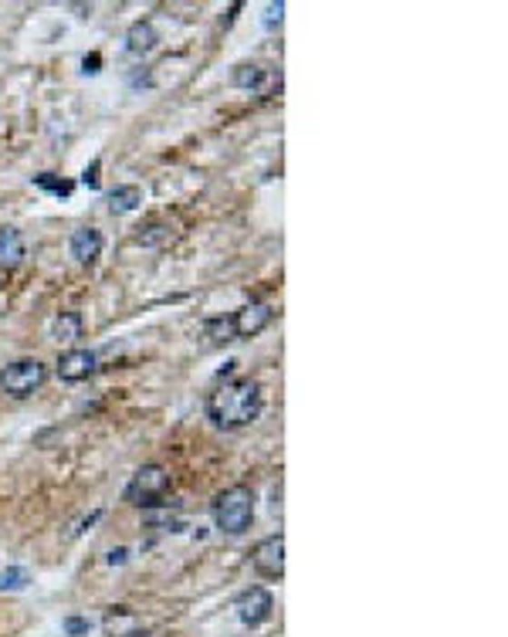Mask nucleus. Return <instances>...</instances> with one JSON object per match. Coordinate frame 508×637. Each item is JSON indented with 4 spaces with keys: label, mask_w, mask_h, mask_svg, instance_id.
<instances>
[{
    "label": "nucleus",
    "mask_w": 508,
    "mask_h": 637,
    "mask_svg": "<svg viewBox=\"0 0 508 637\" xmlns=\"http://www.w3.org/2000/svg\"><path fill=\"white\" fill-rule=\"evenodd\" d=\"M25 254H27L25 234L17 227H0V264L4 268H17V264L25 262Z\"/></svg>",
    "instance_id": "11"
},
{
    "label": "nucleus",
    "mask_w": 508,
    "mask_h": 637,
    "mask_svg": "<svg viewBox=\"0 0 508 637\" xmlns=\"http://www.w3.org/2000/svg\"><path fill=\"white\" fill-rule=\"evenodd\" d=\"M272 611H274V600L264 587L244 590V593L237 597V603H234L237 621H241L244 627H261L268 617H272Z\"/></svg>",
    "instance_id": "6"
},
{
    "label": "nucleus",
    "mask_w": 508,
    "mask_h": 637,
    "mask_svg": "<svg viewBox=\"0 0 508 637\" xmlns=\"http://www.w3.org/2000/svg\"><path fill=\"white\" fill-rule=\"evenodd\" d=\"M156 45H160V31H156L153 21H136V25L125 31V51H129V55H136V58L149 55Z\"/></svg>",
    "instance_id": "10"
},
{
    "label": "nucleus",
    "mask_w": 508,
    "mask_h": 637,
    "mask_svg": "<svg viewBox=\"0 0 508 637\" xmlns=\"http://www.w3.org/2000/svg\"><path fill=\"white\" fill-rule=\"evenodd\" d=\"M102 627L109 637H133L139 631V617L129 607H112L105 617H102Z\"/></svg>",
    "instance_id": "12"
},
{
    "label": "nucleus",
    "mask_w": 508,
    "mask_h": 637,
    "mask_svg": "<svg viewBox=\"0 0 508 637\" xmlns=\"http://www.w3.org/2000/svg\"><path fill=\"white\" fill-rule=\"evenodd\" d=\"M261 411H264V393H261L258 380H251V376L221 380L207 393V417L221 431H237V427L254 424Z\"/></svg>",
    "instance_id": "1"
},
{
    "label": "nucleus",
    "mask_w": 508,
    "mask_h": 637,
    "mask_svg": "<svg viewBox=\"0 0 508 637\" xmlns=\"http://www.w3.org/2000/svg\"><path fill=\"white\" fill-rule=\"evenodd\" d=\"M285 21V4L282 0H272V4H264V14H261V25L268 27V31H278Z\"/></svg>",
    "instance_id": "19"
},
{
    "label": "nucleus",
    "mask_w": 508,
    "mask_h": 637,
    "mask_svg": "<svg viewBox=\"0 0 508 637\" xmlns=\"http://www.w3.org/2000/svg\"><path fill=\"white\" fill-rule=\"evenodd\" d=\"M102 231H95V227H78L72 234V241H68V251H72V258L78 264H92V262H99V254H102Z\"/></svg>",
    "instance_id": "9"
},
{
    "label": "nucleus",
    "mask_w": 508,
    "mask_h": 637,
    "mask_svg": "<svg viewBox=\"0 0 508 637\" xmlns=\"http://www.w3.org/2000/svg\"><path fill=\"white\" fill-rule=\"evenodd\" d=\"M99 370V356L92 350H68L58 356V376L65 383H82Z\"/></svg>",
    "instance_id": "8"
},
{
    "label": "nucleus",
    "mask_w": 508,
    "mask_h": 637,
    "mask_svg": "<svg viewBox=\"0 0 508 637\" xmlns=\"http://www.w3.org/2000/svg\"><path fill=\"white\" fill-rule=\"evenodd\" d=\"M27 583H31V573L25 566H7L0 573V593H21V590H27Z\"/></svg>",
    "instance_id": "17"
},
{
    "label": "nucleus",
    "mask_w": 508,
    "mask_h": 637,
    "mask_svg": "<svg viewBox=\"0 0 508 637\" xmlns=\"http://www.w3.org/2000/svg\"><path fill=\"white\" fill-rule=\"evenodd\" d=\"M82 329H85V323L78 313H58L51 323V336L58 343H75V339H82Z\"/></svg>",
    "instance_id": "13"
},
{
    "label": "nucleus",
    "mask_w": 508,
    "mask_h": 637,
    "mask_svg": "<svg viewBox=\"0 0 508 637\" xmlns=\"http://www.w3.org/2000/svg\"><path fill=\"white\" fill-rule=\"evenodd\" d=\"M139 204H143V190L133 187V184H123V187H115L109 194V211L112 214H129V211H136Z\"/></svg>",
    "instance_id": "16"
},
{
    "label": "nucleus",
    "mask_w": 508,
    "mask_h": 637,
    "mask_svg": "<svg viewBox=\"0 0 508 637\" xmlns=\"http://www.w3.org/2000/svg\"><path fill=\"white\" fill-rule=\"evenodd\" d=\"M170 238V227H163V224H149L143 234H139V244H160V241Z\"/></svg>",
    "instance_id": "20"
},
{
    "label": "nucleus",
    "mask_w": 508,
    "mask_h": 637,
    "mask_svg": "<svg viewBox=\"0 0 508 637\" xmlns=\"http://www.w3.org/2000/svg\"><path fill=\"white\" fill-rule=\"evenodd\" d=\"M234 315V329H237V339H251V336H258V333H264L268 325H272L274 313H272V305H264V302H248V305H241Z\"/></svg>",
    "instance_id": "7"
},
{
    "label": "nucleus",
    "mask_w": 508,
    "mask_h": 637,
    "mask_svg": "<svg viewBox=\"0 0 508 637\" xmlns=\"http://www.w3.org/2000/svg\"><path fill=\"white\" fill-rule=\"evenodd\" d=\"M211 513L221 532H227V536H244L251 529V523H254V492H251L248 485L224 488L221 495L214 499Z\"/></svg>",
    "instance_id": "2"
},
{
    "label": "nucleus",
    "mask_w": 508,
    "mask_h": 637,
    "mask_svg": "<svg viewBox=\"0 0 508 637\" xmlns=\"http://www.w3.org/2000/svg\"><path fill=\"white\" fill-rule=\"evenodd\" d=\"M99 68H102V55H99V51H92V55H85V58H82V72H85V75H95Z\"/></svg>",
    "instance_id": "23"
},
{
    "label": "nucleus",
    "mask_w": 508,
    "mask_h": 637,
    "mask_svg": "<svg viewBox=\"0 0 508 637\" xmlns=\"http://www.w3.org/2000/svg\"><path fill=\"white\" fill-rule=\"evenodd\" d=\"M35 187H41L45 194H51V197H72L75 184L72 180H62V176H55V174H37Z\"/></svg>",
    "instance_id": "18"
},
{
    "label": "nucleus",
    "mask_w": 508,
    "mask_h": 637,
    "mask_svg": "<svg viewBox=\"0 0 508 637\" xmlns=\"http://www.w3.org/2000/svg\"><path fill=\"white\" fill-rule=\"evenodd\" d=\"M45 380H48V366L41 360H17L0 370V390L14 400L31 397L35 390L45 387Z\"/></svg>",
    "instance_id": "4"
},
{
    "label": "nucleus",
    "mask_w": 508,
    "mask_h": 637,
    "mask_svg": "<svg viewBox=\"0 0 508 637\" xmlns=\"http://www.w3.org/2000/svg\"><path fill=\"white\" fill-rule=\"evenodd\" d=\"M125 560H129V550H112V552H109V562H112V566H115V562H125Z\"/></svg>",
    "instance_id": "24"
},
{
    "label": "nucleus",
    "mask_w": 508,
    "mask_h": 637,
    "mask_svg": "<svg viewBox=\"0 0 508 637\" xmlns=\"http://www.w3.org/2000/svg\"><path fill=\"white\" fill-rule=\"evenodd\" d=\"M88 631H92V624H88V621H82V617H68V621H65V634L82 637V634H88Z\"/></svg>",
    "instance_id": "21"
},
{
    "label": "nucleus",
    "mask_w": 508,
    "mask_h": 637,
    "mask_svg": "<svg viewBox=\"0 0 508 637\" xmlns=\"http://www.w3.org/2000/svg\"><path fill=\"white\" fill-rule=\"evenodd\" d=\"M237 11H241V4H234V7H231V11H227V17H224V27H231V25H234Z\"/></svg>",
    "instance_id": "25"
},
{
    "label": "nucleus",
    "mask_w": 508,
    "mask_h": 637,
    "mask_svg": "<svg viewBox=\"0 0 508 637\" xmlns=\"http://www.w3.org/2000/svg\"><path fill=\"white\" fill-rule=\"evenodd\" d=\"M99 174H102V160H92V166H85V174H82V184L85 187H99Z\"/></svg>",
    "instance_id": "22"
},
{
    "label": "nucleus",
    "mask_w": 508,
    "mask_h": 637,
    "mask_svg": "<svg viewBox=\"0 0 508 637\" xmlns=\"http://www.w3.org/2000/svg\"><path fill=\"white\" fill-rule=\"evenodd\" d=\"M170 488H174V478L163 464H143L133 482L125 485V502L136 509H156L170 495Z\"/></svg>",
    "instance_id": "3"
},
{
    "label": "nucleus",
    "mask_w": 508,
    "mask_h": 637,
    "mask_svg": "<svg viewBox=\"0 0 508 637\" xmlns=\"http://www.w3.org/2000/svg\"><path fill=\"white\" fill-rule=\"evenodd\" d=\"M204 336L211 339L214 346H224V343L237 339L234 315H214V319H207V323H204Z\"/></svg>",
    "instance_id": "15"
},
{
    "label": "nucleus",
    "mask_w": 508,
    "mask_h": 637,
    "mask_svg": "<svg viewBox=\"0 0 508 637\" xmlns=\"http://www.w3.org/2000/svg\"><path fill=\"white\" fill-rule=\"evenodd\" d=\"M268 82V72L261 65H237L231 72V85L234 88H248V92H261Z\"/></svg>",
    "instance_id": "14"
},
{
    "label": "nucleus",
    "mask_w": 508,
    "mask_h": 637,
    "mask_svg": "<svg viewBox=\"0 0 508 637\" xmlns=\"http://www.w3.org/2000/svg\"><path fill=\"white\" fill-rule=\"evenodd\" d=\"M251 566L258 570L261 576H272V580H282L285 576V536H268L261 539L254 552H251Z\"/></svg>",
    "instance_id": "5"
},
{
    "label": "nucleus",
    "mask_w": 508,
    "mask_h": 637,
    "mask_svg": "<svg viewBox=\"0 0 508 637\" xmlns=\"http://www.w3.org/2000/svg\"><path fill=\"white\" fill-rule=\"evenodd\" d=\"M133 637H153V634H143V631H136V634H133Z\"/></svg>",
    "instance_id": "26"
}]
</instances>
